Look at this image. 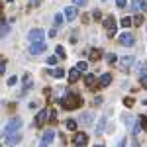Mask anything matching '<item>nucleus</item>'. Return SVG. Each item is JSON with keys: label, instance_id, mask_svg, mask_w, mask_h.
Returning a JSON list of instances; mask_svg holds the SVG:
<instances>
[{"label": "nucleus", "instance_id": "nucleus-40", "mask_svg": "<svg viewBox=\"0 0 147 147\" xmlns=\"http://www.w3.org/2000/svg\"><path fill=\"white\" fill-rule=\"evenodd\" d=\"M118 147H125V139H122V141H120V145Z\"/></svg>", "mask_w": 147, "mask_h": 147}, {"label": "nucleus", "instance_id": "nucleus-27", "mask_svg": "<svg viewBox=\"0 0 147 147\" xmlns=\"http://www.w3.org/2000/svg\"><path fill=\"white\" fill-rule=\"evenodd\" d=\"M141 127H143L141 122H136V124L131 125V131H134V134H139V131H141Z\"/></svg>", "mask_w": 147, "mask_h": 147}, {"label": "nucleus", "instance_id": "nucleus-9", "mask_svg": "<svg viewBox=\"0 0 147 147\" xmlns=\"http://www.w3.org/2000/svg\"><path fill=\"white\" fill-rule=\"evenodd\" d=\"M134 63H136V57H134V55H127V57H122V63H120V65H122L124 71H127L129 67H134Z\"/></svg>", "mask_w": 147, "mask_h": 147}, {"label": "nucleus", "instance_id": "nucleus-10", "mask_svg": "<svg viewBox=\"0 0 147 147\" xmlns=\"http://www.w3.org/2000/svg\"><path fill=\"white\" fill-rule=\"evenodd\" d=\"M77 6H69V8H65V18H67L69 22H73L75 18H77Z\"/></svg>", "mask_w": 147, "mask_h": 147}, {"label": "nucleus", "instance_id": "nucleus-31", "mask_svg": "<svg viewBox=\"0 0 147 147\" xmlns=\"http://www.w3.org/2000/svg\"><path fill=\"white\" fill-rule=\"evenodd\" d=\"M134 24H136V26H141V24H143V16H141V14H137L136 18H134Z\"/></svg>", "mask_w": 147, "mask_h": 147}, {"label": "nucleus", "instance_id": "nucleus-24", "mask_svg": "<svg viewBox=\"0 0 147 147\" xmlns=\"http://www.w3.org/2000/svg\"><path fill=\"white\" fill-rule=\"evenodd\" d=\"M104 125H106V118H100V122H98V127H96V134H102Z\"/></svg>", "mask_w": 147, "mask_h": 147}, {"label": "nucleus", "instance_id": "nucleus-3", "mask_svg": "<svg viewBox=\"0 0 147 147\" xmlns=\"http://www.w3.org/2000/svg\"><path fill=\"white\" fill-rule=\"evenodd\" d=\"M104 28L108 30V35H110V37H112V35H116V20H114V16L104 18Z\"/></svg>", "mask_w": 147, "mask_h": 147}, {"label": "nucleus", "instance_id": "nucleus-17", "mask_svg": "<svg viewBox=\"0 0 147 147\" xmlns=\"http://www.w3.org/2000/svg\"><path fill=\"white\" fill-rule=\"evenodd\" d=\"M79 79H80V71L71 69V71H69V82H77Z\"/></svg>", "mask_w": 147, "mask_h": 147}, {"label": "nucleus", "instance_id": "nucleus-5", "mask_svg": "<svg viewBox=\"0 0 147 147\" xmlns=\"http://www.w3.org/2000/svg\"><path fill=\"white\" fill-rule=\"evenodd\" d=\"M43 30H32L30 34H28V37H30V41L32 43H41L43 41Z\"/></svg>", "mask_w": 147, "mask_h": 147}, {"label": "nucleus", "instance_id": "nucleus-13", "mask_svg": "<svg viewBox=\"0 0 147 147\" xmlns=\"http://www.w3.org/2000/svg\"><path fill=\"white\" fill-rule=\"evenodd\" d=\"M32 84H34V79H32V75H24V90L22 94H26V92L32 88Z\"/></svg>", "mask_w": 147, "mask_h": 147}, {"label": "nucleus", "instance_id": "nucleus-11", "mask_svg": "<svg viewBox=\"0 0 147 147\" xmlns=\"http://www.w3.org/2000/svg\"><path fill=\"white\" fill-rule=\"evenodd\" d=\"M47 116H49V112H47V110H41V112H39L37 116H35V125H39V127H41V125L45 124Z\"/></svg>", "mask_w": 147, "mask_h": 147}, {"label": "nucleus", "instance_id": "nucleus-33", "mask_svg": "<svg viewBox=\"0 0 147 147\" xmlns=\"http://www.w3.org/2000/svg\"><path fill=\"white\" fill-rule=\"evenodd\" d=\"M75 2V6H86L88 4V0H73Z\"/></svg>", "mask_w": 147, "mask_h": 147}, {"label": "nucleus", "instance_id": "nucleus-14", "mask_svg": "<svg viewBox=\"0 0 147 147\" xmlns=\"http://www.w3.org/2000/svg\"><path fill=\"white\" fill-rule=\"evenodd\" d=\"M112 82V75H108V73H104L100 77V80H98V84H100V88H104V86H108Z\"/></svg>", "mask_w": 147, "mask_h": 147}, {"label": "nucleus", "instance_id": "nucleus-2", "mask_svg": "<svg viewBox=\"0 0 147 147\" xmlns=\"http://www.w3.org/2000/svg\"><path fill=\"white\" fill-rule=\"evenodd\" d=\"M20 127H22V120H20V118H14V120H10L8 124L4 125V137L12 136V134H18V131H20Z\"/></svg>", "mask_w": 147, "mask_h": 147}, {"label": "nucleus", "instance_id": "nucleus-34", "mask_svg": "<svg viewBox=\"0 0 147 147\" xmlns=\"http://www.w3.org/2000/svg\"><path fill=\"white\" fill-rule=\"evenodd\" d=\"M16 80H18V77H10L6 82H8V86H14V84H16Z\"/></svg>", "mask_w": 147, "mask_h": 147}, {"label": "nucleus", "instance_id": "nucleus-18", "mask_svg": "<svg viewBox=\"0 0 147 147\" xmlns=\"http://www.w3.org/2000/svg\"><path fill=\"white\" fill-rule=\"evenodd\" d=\"M84 84H86L88 88H92V86L96 84V77H94V75H86V77H84Z\"/></svg>", "mask_w": 147, "mask_h": 147}, {"label": "nucleus", "instance_id": "nucleus-25", "mask_svg": "<svg viewBox=\"0 0 147 147\" xmlns=\"http://www.w3.org/2000/svg\"><path fill=\"white\" fill-rule=\"evenodd\" d=\"M53 77H55V79H63V77H65V71H63V69H55V71H53Z\"/></svg>", "mask_w": 147, "mask_h": 147}, {"label": "nucleus", "instance_id": "nucleus-38", "mask_svg": "<svg viewBox=\"0 0 147 147\" xmlns=\"http://www.w3.org/2000/svg\"><path fill=\"white\" fill-rule=\"evenodd\" d=\"M4 71H6V63H4V61H2V63H0V73H2V75H4Z\"/></svg>", "mask_w": 147, "mask_h": 147}, {"label": "nucleus", "instance_id": "nucleus-45", "mask_svg": "<svg viewBox=\"0 0 147 147\" xmlns=\"http://www.w3.org/2000/svg\"><path fill=\"white\" fill-rule=\"evenodd\" d=\"M104 2H106V0H104Z\"/></svg>", "mask_w": 147, "mask_h": 147}, {"label": "nucleus", "instance_id": "nucleus-23", "mask_svg": "<svg viewBox=\"0 0 147 147\" xmlns=\"http://www.w3.org/2000/svg\"><path fill=\"white\" fill-rule=\"evenodd\" d=\"M86 67H88V65H86V61H79V63H77V71H80V73H82V71H86Z\"/></svg>", "mask_w": 147, "mask_h": 147}, {"label": "nucleus", "instance_id": "nucleus-7", "mask_svg": "<svg viewBox=\"0 0 147 147\" xmlns=\"http://www.w3.org/2000/svg\"><path fill=\"white\" fill-rule=\"evenodd\" d=\"M73 143L77 147H84L88 143V136H86V134H77V136L73 137Z\"/></svg>", "mask_w": 147, "mask_h": 147}, {"label": "nucleus", "instance_id": "nucleus-26", "mask_svg": "<svg viewBox=\"0 0 147 147\" xmlns=\"http://www.w3.org/2000/svg\"><path fill=\"white\" fill-rule=\"evenodd\" d=\"M67 129L75 131V129H77V122H75V120H67Z\"/></svg>", "mask_w": 147, "mask_h": 147}, {"label": "nucleus", "instance_id": "nucleus-42", "mask_svg": "<svg viewBox=\"0 0 147 147\" xmlns=\"http://www.w3.org/2000/svg\"><path fill=\"white\" fill-rule=\"evenodd\" d=\"M141 84H143V86H147V79H141Z\"/></svg>", "mask_w": 147, "mask_h": 147}, {"label": "nucleus", "instance_id": "nucleus-22", "mask_svg": "<svg viewBox=\"0 0 147 147\" xmlns=\"http://www.w3.org/2000/svg\"><path fill=\"white\" fill-rule=\"evenodd\" d=\"M57 57H61V59H65V55H67V53H65V47L63 45H57Z\"/></svg>", "mask_w": 147, "mask_h": 147}, {"label": "nucleus", "instance_id": "nucleus-12", "mask_svg": "<svg viewBox=\"0 0 147 147\" xmlns=\"http://www.w3.org/2000/svg\"><path fill=\"white\" fill-rule=\"evenodd\" d=\"M131 8H134L136 12H139V10H143V12H145V10H147V0H134Z\"/></svg>", "mask_w": 147, "mask_h": 147}, {"label": "nucleus", "instance_id": "nucleus-35", "mask_svg": "<svg viewBox=\"0 0 147 147\" xmlns=\"http://www.w3.org/2000/svg\"><path fill=\"white\" fill-rule=\"evenodd\" d=\"M92 18H94V20H100V18H102L100 10H94V12H92Z\"/></svg>", "mask_w": 147, "mask_h": 147}, {"label": "nucleus", "instance_id": "nucleus-37", "mask_svg": "<svg viewBox=\"0 0 147 147\" xmlns=\"http://www.w3.org/2000/svg\"><path fill=\"white\" fill-rule=\"evenodd\" d=\"M116 4H118V8H125V0H116Z\"/></svg>", "mask_w": 147, "mask_h": 147}, {"label": "nucleus", "instance_id": "nucleus-29", "mask_svg": "<svg viewBox=\"0 0 147 147\" xmlns=\"http://www.w3.org/2000/svg\"><path fill=\"white\" fill-rule=\"evenodd\" d=\"M63 20H65V14H57V16H55V26H61Z\"/></svg>", "mask_w": 147, "mask_h": 147}, {"label": "nucleus", "instance_id": "nucleus-32", "mask_svg": "<svg viewBox=\"0 0 147 147\" xmlns=\"http://www.w3.org/2000/svg\"><path fill=\"white\" fill-rule=\"evenodd\" d=\"M6 34H8V26H6V24H2V28H0V35L4 37Z\"/></svg>", "mask_w": 147, "mask_h": 147}, {"label": "nucleus", "instance_id": "nucleus-15", "mask_svg": "<svg viewBox=\"0 0 147 147\" xmlns=\"http://www.w3.org/2000/svg\"><path fill=\"white\" fill-rule=\"evenodd\" d=\"M4 139H6V143H8V145H16V143H20L22 136H20V134H12V136L4 137Z\"/></svg>", "mask_w": 147, "mask_h": 147}, {"label": "nucleus", "instance_id": "nucleus-28", "mask_svg": "<svg viewBox=\"0 0 147 147\" xmlns=\"http://www.w3.org/2000/svg\"><path fill=\"white\" fill-rule=\"evenodd\" d=\"M131 24H134V20H131V18H127V16H125V18H122V26H124V28H129Z\"/></svg>", "mask_w": 147, "mask_h": 147}, {"label": "nucleus", "instance_id": "nucleus-44", "mask_svg": "<svg viewBox=\"0 0 147 147\" xmlns=\"http://www.w3.org/2000/svg\"><path fill=\"white\" fill-rule=\"evenodd\" d=\"M8 2H12V0H8Z\"/></svg>", "mask_w": 147, "mask_h": 147}, {"label": "nucleus", "instance_id": "nucleus-39", "mask_svg": "<svg viewBox=\"0 0 147 147\" xmlns=\"http://www.w3.org/2000/svg\"><path fill=\"white\" fill-rule=\"evenodd\" d=\"M30 4H32V6H37V4H39V0H30Z\"/></svg>", "mask_w": 147, "mask_h": 147}, {"label": "nucleus", "instance_id": "nucleus-19", "mask_svg": "<svg viewBox=\"0 0 147 147\" xmlns=\"http://www.w3.org/2000/svg\"><path fill=\"white\" fill-rule=\"evenodd\" d=\"M100 57H102V51H100V49H92V51H90V61H98Z\"/></svg>", "mask_w": 147, "mask_h": 147}, {"label": "nucleus", "instance_id": "nucleus-43", "mask_svg": "<svg viewBox=\"0 0 147 147\" xmlns=\"http://www.w3.org/2000/svg\"><path fill=\"white\" fill-rule=\"evenodd\" d=\"M94 147H104V145H102V143H98V145H94Z\"/></svg>", "mask_w": 147, "mask_h": 147}, {"label": "nucleus", "instance_id": "nucleus-20", "mask_svg": "<svg viewBox=\"0 0 147 147\" xmlns=\"http://www.w3.org/2000/svg\"><path fill=\"white\" fill-rule=\"evenodd\" d=\"M106 61H108L110 65H114V63H118V55H116V53H108V57H106Z\"/></svg>", "mask_w": 147, "mask_h": 147}, {"label": "nucleus", "instance_id": "nucleus-16", "mask_svg": "<svg viewBox=\"0 0 147 147\" xmlns=\"http://www.w3.org/2000/svg\"><path fill=\"white\" fill-rule=\"evenodd\" d=\"M92 120H94V118H92V114H90V112L80 114V124H82V125H90V124H92Z\"/></svg>", "mask_w": 147, "mask_h": 147}, {"label": "nucleus", "instance_id": "nucleus-21", "mask_svg": "<svg viewBox=\"0 0 147 147\" xmlns=\"http://www.w3.org/2000/svg\"><path fill=\"white\" fill-rule=\"evenodd\" d=\"M57 61H59V57H57V55H51L49 59H47V65H49V67H55Z\"/></svg>", "mask_w": 147, "mask_h": 147}, {"label": "nucleus", "instance_id": "nucleus-36", "mask_svg": "<svg viewBox=\"0 0 147 147\" xmlns=\"http://www.w3.org/2000/svg\"><path fill=\"white\" fill-rule=\"evenodd\" d=\"M124 104L127 106V108H131V104H134V98H125V100H124Z\"/></svg>", "mask_w": 147, "mask_h": 147}, {"label": "nucleus", "instance_id": "nucleus-30", "mask_svg": "<svg viewBox=\"0 0 147 147\" xmlns=\"http://www.w3.org/2000/svg\"><path fill=\"white\" fill-rule=\"evenodd\" d=\"M139 75H141V79H147V63H145V65H141V69H139Z\"/></svg>", "mask_w": 147, "mask_h": 147}, {"label": "nucleus", "instance_id": "nucleus-6", "mask_svg": "<svg viewBox=\"0 0 147 147\" xmlns=\"http://www.w3.org/2000/svg\"><path fill=\"white\" fill-rule=\"evenodd\" d=\"M45 49H47V43H43V41H41V43H32V45H30V53H32V55H39V53H43Z\"/></svg>", "mask_w": 147, "mask_h": 147}, {"label": "nucleus", "instance_id": "nucleus-4", "mask_svg": "<svg viewBox=\"0 0 147 147\" xmlns=\"http://www.w3.org/2000/svg\"><path fill=\"white\" fill-rule=\"evenodd\" d=\"M118 41H120V45H125V47L136 45V37H134L131 34H122L120 37H118Z\"/></svg>", "mask_w": 147, "mask_h": 147}, {"label": "nucleus", "instance_id": "nucleus-1", "mask_svg": "<svg viewBox=\"0 0 147 147\" xmlns=\"http://www.w3.org/2000/svg\"><path fill=\"white\" fill-rule=\"evenodd\" d=\"M80 104H82V98H80L79 94H75V92H65V98H63V106L67 108V110H75V108H79Z\"/></svg>", "mask_w": 147, "mask_h": 147}, {"label": "nucleus", "instance_id": "nucleus-41", "mask_svg": "<svg viewBox=\"0 0 147 147\" xmlns=\"http://www.w3.org/2000/svg\"><path fill=\"white\" fill-rule=\"evenodd\" d=\"M134 147H139V143H137V139L134 137Z\"/></svg>", "mask_w": 147, "mask_h": 147}, {"label": "nucleus", "instance_id": "nucleus-8", "mask_svg": "<svg viewBox=\"0 0 147 147\" xmlns=\"http://www.w3.org/2000/svg\"><path fill=\"white\" fill-rule=\"evenodd\" d=\"M53 139H55V131L47 129L45 134H43V139H41V147H47L49 143H53Z\"/></svg>", "mask_w": 147, "mask_h": 147}]
</instances>
